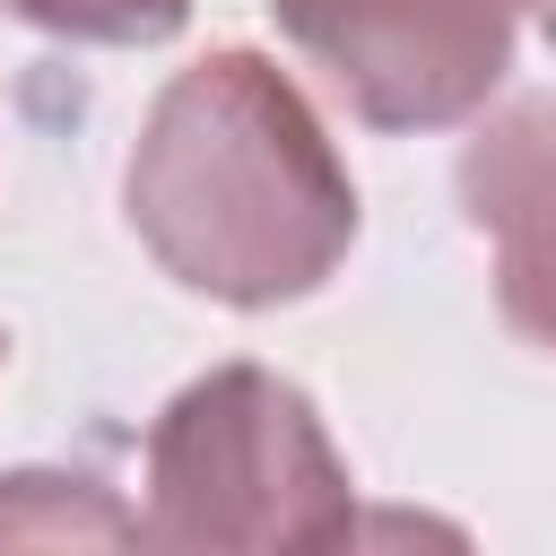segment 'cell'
<instances>
[{
    "instance_id": "obj_1",
    "label": "cell",
    "mask_w": 556,
    "mask_h": 556,
    "mask_svg": "<svg viewBox=\"0 0 556 556\" xmlns=\"http://www.w3.org/2000/svg\"><path fill=\"white\" fill-rule=\"evenodd\" d=\"M122 217L156 269L208 304L269 313L313 295L356 243V182L304 87L226 43L165 78L122 165Z\"/></svg>"
},
{
    "instance_id": "obj_2",
    "label": "cell",
    "mask_w": 556,
    "mask_h": 556,
    "mask_svg": "<svg viewBox=\"0 0 556 556\" xmlns=\"http://www.w3.org/2000/svg\"><path fill=\"white\" fill-rule=\"evenodd\" d=\"M348 530H356L348 460L287 374L217 365L156 408L139 539L156 547H339Z\"/></svg>"
},
{
    "instance_id": "obj_3",
    "label": "cell",
    "mask_w": 556,
    "mask_h": 556,
    "mask_svg": "<svg viewBox=\"0 0 556 556\" xmlns=\"http://www.w3.org/2000/svg\"><path fill=\"white\" fill-rule=\"evenodd\" d=\"M287 43L374 130H452L513 70L521 0H269Z\"/></svg>"
},
{
    "instance_id": "obj_4",
    "label": "cell",
    "mask_w": 556,
    "mask_h": 556,
    "mask_svg": "<svg viewBox=\"0 0 556 556\" xmlns=\"http://www.w3.org/2000/svg\"><path fill=\"white\" fill-rule=\"evenodd\" d=\"M460 208L495 243V313L556 356V96H513L460 148Z\"/></svg>"
},
{
    "instance_id": "obj_5",
    "label": "cell",
    "mask_w": 556,
    "mask_h": 556,
    "mask_svg": "<svg viewBox=\"0 0 556 556\" xmlns=\"http://www.w3.org/2000/svg\"><path fill=\"white\" fill-rule=\"evenodd\" d=\"M61 539H139V513H122L96 478L70 469H9L0 478V547H61Z\"/></svg>"
},
{
    "instance_id": "obj_6",
    "label": "cell",
    "mask_w": 556,
    "mask_h": 556,
    "mask_svg": "<svg viewBox=\"0 0 556 556\" xmlns=\"http://www.w3.org/2000/svg\"><path fill=\"white\" fill-rule=\"evenodd\" d=\"M0 9L61 43H165L191 17V0H0Z\"/></svg>"
},
{
    "instance_id": "obj_7",
    "label": "cell",
    "mask_w": 556,
    "mask_h": 556,
    "mask_svg": "<svg viewBox=\"0 0 556 556\" xmlns=\"http://www.w3.org/2000/svg\"><path fill=\"white\" fill-rule=\"evenodd\" d=\"M539 26H547V43H556V0H539Z\"/></svg>"
},
{
    "instance_id": "obj_8",
    "label": "cell",
    "mask_w": 556,
    "mask_h": 556,
    "mask_svg": "<svg viewBox=\"0 0 556 556\" xmlns=\"http://www.w3.org/2000/svg\"><path fill=\"white\" fill-rule=\"evenodd\" d=\"M0 356H9V339H0Z\"/></svg>"
}]
</instances>
